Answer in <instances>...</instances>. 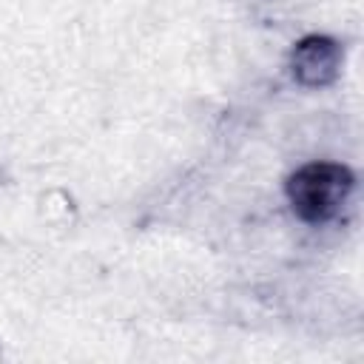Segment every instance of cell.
Segmentation results:
<instances>
[{
  "instance_id": "6da1fadb",
  "label": "cell",
  "mask_w": 364,
  "mask_h": 364,
  "mask_svg": "<svg viewBox=\"0 0 364 364\" xmlns=\"http://www.w3.org/2000/svg\"><path fill=\"white\" fill-rule=\"evenodd\" d=\"M350 188H353V176L347 168L333 162H313L290 176L287 196L301 219L321 222L330 219L344 205Z\"/></svg>"
},
{
  "instance_id": "7a4b0ae2",
  "label": "cell",
  "mask_w": 364,
  "mask_h": 364,
  "mask_svg": "<svg viewBox=\"0 0 364 364\" xmlns=\"http://www.w3.org/2000/svg\"><path fill=\"white\" fill-rule=\"evenodd\" d=\"M304 48H307V54H313L310 60L307 57H299L296 54V68H299V74H304V71H310V68H316L318 65V77H324V71L330 74L333 71V65H336V48H333V43H327V40H307V43H301Z\"/></svg>"
}]
</instances>
